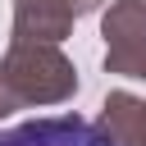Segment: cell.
Masks as SVG:
<instances>
[{"instance_id": "cell-1", "label": "cell", "mask_w": 146, "mask_h": 146, "mask_svg": "<svg viewBox=\"0 0 146 146\" xmlns=\"http://www.w3.org/2000/svg\"><path fill=\"white\" fill-rule=\"evenodd\" d=\"M78 96V68L55 41H9L0 59V119Z\"/></svg>"}, {"instance_id": "cell-2", "label": "cell", "mask_w": 146, "mask_h": 146, "mask_svg": "<svg viewBox=\"0 0 146 146\" xmlns=\"http://www.w3.org/2000/svg\"><path fill=\"white\" fill-rule=\"evenodd\" d=\"M105 73L146 82V0H110L100 14Z\"/></svg>"}, {"instance_id": "cell-3", "label": "cell", "mask_w": 146, "mask_h": 146, "mask_svg": "<svg viewBox=\"0 0 146 146\" xmlns=\"http://www.w3.org/2000/svg\"><path fill=\"white\" fill-rule=\"evenodd\" d=\"M0 146H114V137L82 114H46L0 128Z\"/></svg>"}, {"instance_id": "cell-4", "label": "cell", "mask_w": 146, "mask_h": 146, "mask_svg": "<svg viewBox=\"0 0 146 146\" xmlns=\"http://www.w3.org/2000/svg\"><path fill=\"white\" fill-rule=\"evenodd\" d=\"M78 9L73 0H14V23H9V41H64L73 36Z\"/></svg>"}, {"instance_id": "cell-5", "label": "cell", "mask_w": 146, "mask_h": 146, "mask_svg": "<svg viewBox=\"0 0 146 146\" xmlns=\"http://www.w3.org/2000/svg\"><path fill=\"white\" fill-rule=\"evenodd\" d=\"M110 137H114V146H146V96H137V91H110L105 100H100V119H96Z\"/></svg>"}, {"instance_id": "cell-6", "label": "cell", "mask_w": 146, "mask_h": 146, "mask_svg": "<svg viewBox=\"0 0 146 146\" xmlns=\"http://www.w3.org/2000/svg\"><path fill=\"white\" fill-rule=\"evenodd\" d=\"M110 0H73V9H78V18H87V14H96V9H105Z\"/></svg>"}]
</instances>
